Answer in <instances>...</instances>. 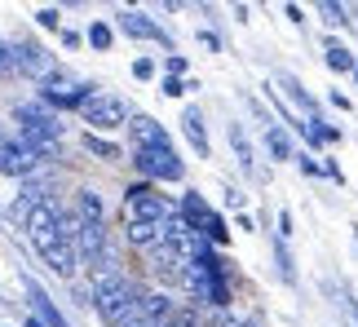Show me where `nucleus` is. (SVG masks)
Wrapping results in <instances>:
<instances>
[{"mask_svg":"<svg viewBox=\"0 0 358 327\" xmlns=\"http://www.w3.org/2000/svg\"><path fill=\"white\" fill-rule=\"evenodd\" d=\"M137 301H142V288H137L133 279H124V283H115V288H106L93 310H98V319L106 327H129L133 314H137Z\"/></svg>","mask_w":358,"mask_h":327,"instance_id":"423d86ee","label":"nucleus"},{"mask_svg":"<svg viewBox=\"0 0 358 327\" xmlns=\"http://www.w3.org/2000/svg\"><path fill=\"white\" fill-rule=\"evenodd\" d=\"M13 119H18L22 146H31L40 159H62L58 155V138H62L58 111H49L45 102H13Z\"/></svg>","mask_w":358,"mask_h":327,"instance_id":"f257e3e1","label":"nucleus"},{"mask_svg":"<svg viewBox=\"0 0 358 327\" xmlns=\"http://www.w3.org/2000/svg\"><path fill=\"white\" fill-rule=\"evenodd\" d=\"M85 151H89V155H98V159H106V164L124 159L120 146H115V142H106V138H98V133H85Z\"/></svg>","mask_w":358,"mask_h":327,"instance_id":"b1692460","label":"nucleus"},{"mask_svg":"<svg viewBox=\"0 0 358 327\" xmlns=\"http://www.w3.org/2000/svg\"><path fill=\"white\" fill-rule=\"evenodd\" d=\"M40 164H45V159H40L31 146H22L18 138H9V133L0 138V173H5V177H18V182H27V177L40 173Z\"/></svg>","mask_w":358,"mask_h":327,"instance_id":"9b49d317","label":"nucleus"},{"mask_svg":"<svg viewBox=\"0 0 358 327\" xmlns=\"http://www.w3.org/2000/svg\"><path fill=\"white\" fill-rule=\"evenodd\" d=\"M0 138H5V133H0Z\"/></svg>","mask_w":358,"mask_h":327,"instance_id":"a18cd8bd","label":"nucleus"},{"mask_svg":"<svg viewBox=\"0 0 358 327\" xmlns=\"http://www.w3.org/2000/svg\"><path fill=\"white\" fill-rule=\"evenodd\" d=\"M129 138H133V151H173L169 129H164L159 119H150V115H133Z\"/></svg>","mask_w":358,"mask_h":327,"instance_id":"4468645a","label":"nucleus"},{"mask_svg":"<svg viewBox=\"0 0 358 327\" xmlns=\"http://www.w3.org/2000/svg\"><path fill=\"white\" fill-rule=\"evenodd\" d=\"M5 327H9V323H5Z\"/></svg>","mask_w":358,"mask_h":327,"instance_id":"49530a36","label":"nucleus"},{"mask_svg":"<svg viewBox=\"0 0 358 327\" xmlns=\"http://www.w3.org/2000/svg\"><path fill=\"white\" fill-rule=\"evenodd\" d=\"M323 177H332L336 186H345V173H341V164H336V159H323Z\"/></svg>","mask_w":358,"mask_h":327,"instance_id":"f704fd0d","label":"nucleus"},{"mask_svg":"<svg viewBox=\"0 0 358 327\" xmlns=\"http://www.w3.org/2000/svg\"><path fill=\"white\" fill-rule=\"evenodd\" d=\"M85 40H89V49H98V53H106L115 45V31H111V22H89V31H85Z\"/></svg>","mask_w":358,"mask_h":327,"instance_id":"393cba45","label":"nucleus"},{"mask_svg":"<svg viewBox=\"0 0 358 327\" xmlns=\"http://www.w3.org/2000/svg\"><path fill=\"white\" fill-rule=\"evenodd\" d=\"M18 288H22V296H27V310H31V314L45 323V327H71V323H66V314L58 310V301H53V296L40 288L31 275H18Z\"/></svg>","mask_w":358,"mask_h":327,"instance_id":"ddd939ff","label":"nucleus"},{"mask_svg":"<svg viewBox=\"0 0 358 327\" xmlns=\"http://www.w3.org/2000/svg\"><path fill=\"white\" fill-rule=\"evenodd\" d=\"M31 248H36V256L45 261V270H53L58 279H66V283H76V275H80V252L66 243L58 230H45V235H31Z\"/></svg>","mask_w":358,"mask_h":327,"instance_id":"20e7f679","label":"nucleus"},{"mask_svg":"<svg viewBox=\"0 0 358 327\" xmlns=\"http://www.w3.org/2000/svg\"><path fill=\"white\" fill-rule=\"evenodd\" d=\"M177 208H182V217L190 226H195V235H203L213 243V248H222V243L230 239V230H226V217L217 212V208H208V199L199 195V190H190V195H182V203H177Z\"/></svg>","mask_w":358,"mask_h":327,"instance_id":"39448f33","label":"nucleus"},{"mask_svg":"<svg viewBox=\"0 0 358 327\" xmlns=\"http://www.w3.org/2000/svg\"><path fill=\"white\" fill-rule=\"evenodd\" d=\"M98 93L102 89L93 85V80H85L80 71H71V66H58L53 75L40 80V102H45L49 111H85Z\"/></svg>","mask_w":358,"mask_h":327,"instance_id":"f03ea898","label":"nucleus"},{"mask_svg":"<svg viewBox=\"0 0 358 327\" xmlns=\"http://www.w3.org/2000/svg\"><path fill=\"white\" fill-rule=\"evenodd\" d=\"M85 124H93V129H120V124H133V106H129V98H120V93H98L85 111Z\"/></svg>","mask_w":358,"mask_h":327,"instance_id":"1a4fd4ad","label":"nucleus"},{"mask_svg":"<svg viewBox=\"0 0 358 327\" xmlns=\"http://www.w3.org/2000/svg\"><path fill=\"white\" fill-rule=\"evenodd\" d=\"M80 230H85V217H80V212H66V208H62V217H58V235H62L66 243H71V248L80 243Z\"/></svg>","mask_w":358,"mask_h":327,"instance_id":"a878e982","label":"nucleus"},{"mask_svg":"<svg viewBox=\"0 0 358 327\" xmlns=\"http://www.w3.org/2000/svg\"><path fill=\"white\" fill-rule=\"evenodd\" d=\"M76 212L85 217V221H106V208H102V195L93 186H80V195H76Z\"/></svg>","mask_w":358,"mask_h":327,"instance_id":"4be33fe9","label":"nucleus"},{"mask_svg":"<svg viewBox=\"0 0 358 327\" xmlns=\"http://www.w3.org/2000/svg\"><path fill=\"white\" fill-rule=\"evenodd\" d=\"M115 27H120L124 36H137V40H150V45H159L164 53H177V49H173L169 27L155 22V18H146L142 9H115Z\"/></svg>","mask_w":358,"mask_h":327,"instance_id":"9d476101","label":"nucleus"},{"mask_svg":"<svg viewBox=\"0 0 358 327\" xmlns=\"http://www.w3.org/2000/svg\"><path fill=\"white\" fill-rule=\"evenodd\" d=\"M155 71H159L155 58H137L133 62V80H155Z\"/></svg>","mask_w":358,"mask_h":327,"instance_id":"c756f323","label":"nucleus"},{"mask_svg":"<svg viewBox=\"0 0 358 327\" xmlns=\"http://www.w3.org/2000/svg\"><path fill=\"white\" fill-rule=\"evenodd\" d=\"M62 45L66 49H80V45H85V36H80V31H62Z\"/></svg>","mask_w":358,"mask_h":327,"instance_id":"58836bf2","label":"nucleus"},{"mask_svg":"<svg viewBox=\"0 0 358 327\" xmlns=\"http://www.w3.org/2000/svg\"><path fill=\"white\" fill-rule=\"evenodd\" d=\"M133 168L155 186H173L186 177V164L177 151H133Z\"/></svg>","mask_w":358,"mask_h":327,"instance_id":"6e6552de","label":"nucleus"},{"mask_svg":"<svg viewBox=\"0 0 358 327\" xmlns=\"http://www.w3.org/2000/svg\"><path fill=\"white\" fill-rule=\"evenodd\" d=\"M327 102H332V106H336V111H345V115L354 111V102L345 98V93H336V89H332V93H327Z\"/></svg>","mask_w":358,"mask_h":327,"instance_id":"c9c22d12","label":"nucleus"},{"mask_svg":"<svg viewBox=\"0 0 358 327\" xmlns=\"http://www.w3.org/2000/svg\"><path fill=\"white\" fill-rule=\"evenodd\" d=\"M124 243L137 252H150L155 243H169V221H124Z\"/></svg>","mask_w":358,"mask_h":327,"instance_id":"2eb2a0df","label":"nucleus"},{"mask_svg":"<svg viewBox=\"0 0 358 327\" xmlns=\"http://www.w3.org/2000/svg\"><path fill=\"white\" fill-rule=\"evenodd\" d=\"M159 89H164V98H186V93H190V80L164 75V80H159Z\"/></svg>","mask_w":358,"mask_h":327,"instance_id":"c85d7f7f","label":"nucleus"},{"mask_svg":"<svg viewBox=\"0 0 358 327\" xmlns=\"http://www.w3.org/2000/svg\"><path fill=\"white\" fill-rule=\"evenodd\" d=\"M182 133H186V142L195 146V155H199V159H208V155H213L208 133H203V115H199V106H186V111H182Z\"/></svg>","mask_w":358,"mask_h":327,"instance_id":"6ab92c4d","label":"nucleus"},{"mask_svg":"<svg viewBox=\"0 0 358 327\" xmlns=\"http://www.w3.org/2000/svg\"><path fill=\"white\" fill-rule=\"evenodd\" d=\"M319 18L327 27H345L350 22V5H336V0H319Z\"/></svg>","mask_w":358,"mask_h":327,"instance_id":"bb28decb","label":"nucleus"},{"mask_svg":"<svg viewBox=\"0 0 358 327\" xmlns=\"http://www.w3.org/2000/svg\"><path fill=\"white\" fill-rule=\"evenodd\" d=\"M296 168H301V173H306V177H323V164H319V159H314L310 151H301V155H296Z\"/></svg>","mask_w":358,"mask_h":327,"instance_id":"7c9ffc66","label":"nucleus"},{"mask_svg":"<svg viewBox=\"0 0 358 327\" xmlns=\"http://www.w3.org/2000/svg\"><path fill=\"white\" fill-rule=\"evenodd\" d=\"M9 49H13V71H18V75H31L36 85H40L45 75L58 71V58H53V53L40 45V40H31V36H13Z\"/></svg>","mask_w":358,"mask_h":327,"instance_id":"0eeeda50","label":"nucleus"},{"mask_svg":"<svg viewBox=\"0 0 358 327\" xmlns=\"http://www.w3.org/2000/svg\"><path fill=\"white\" fill-rule=\"evenodd\" d=\"M177 212L182 208L173 199H164L159 186H150V182H137L124 190V221H169Z\"/></svg>","mask_w":358,"mask_h":327,"instance_id":"7ed1b4c3","label":"nucleus"},{"mask_svg":"<svg viewBox=\"0 0 358 327\" xmlns=\"http://www.w3.org/2000/svg\"><path fill=\"white\" fill-rule=\"evenodd\" d=\"M129 327H169V323H155V319H137V323H129Z\"/></svg>","mask_w":358,"mask_h":327,"instance_id":"79ce46f5","label":"nucleus"},{"mask_svg":"<svg viewBox=\"0 0 358 327\" xmlns=\"http://www.w3.org/2000/svg\"><path fill=\"white\" fill-rule=\"evenodd\" d=\"M341 305H345V319H350V327H358V301H354V296L345 292V296H341Z\"/></svg>","mask_w":358,"mask_h":327,"instance_id":"e433bc0d","label":"nucleus"},{"mask_svg":"<svg viewBox=\"0 0 358 327\" xmlns=\"http://www.w3.org/2000/svg\"><path fill=\"white\" fill-rule=\"evenodd\" d=\"M274 85H279V89L287 93V102H292V106H296V111L306 115V119H323V115H319V102H314V93H310L306 85H301V80H296L292 71H279V75H274Z\"/></svg>","mask_w":358,"mask_h":327,"instance_id":"dca6fc26","label":"nucleus"},{"mask_svg":"<svg viewBox=\"0 0 358 327\" xmlns=\"http://www.w3.org/2000/svg\"><path fill=\"white\" fill-rule=\"evenodd\" d=\"M239 327H266V319H261V314H248V319H243Z\"/></svg>","mask_w":358,"mask_h":327,"instance_id":"a19ab883","label":"nucleus"},{"mask_svg":"<svg viewBox=\"0 0 358 327\" xmlns=\"http://www.w3.org/2000/svg\"><path fill=\"white\" fill-rule=\"evenodd\" d=\"M350 80H354V85H358V66H354V75H350Z\"/></svg>","mask_w":358,"mask_h":327,"instance_id":"c03bdc74","label":"nucleus"},{"mask_svg":"<svg viewBox=\"0 0 358 327\" xmlns=\"http://www.w3.org/2000/svg\"><path fill=\"white\" fill-rule=\"evenodd\" d=\"M323 62H327V71H332V75H354V66H358V53L345 45V40L327 36V40H323Z\"/></svg>","mask_w":358,"mask_h":327,"instance_id":"a211bd4d","label":"nucleus"},{"mask_svg":"<svg viewBox=\"0 0 358 327\" xmlns=\"http://www.w3.org/2000/svg\"><path fill=\"white\" fill-rule=\"evenodd\" d=\"M274 235H279L283 243H287V239H292V212H287V208L279 212V230H274Z\"/></svg>","mask_w":358,"mask_h":327,"instance_id":"72a5a7b5","label":"nucleus"},{"mask_svg":"<svg viewBox=\"0 0 358 327\" xmlns=\"http://www.w3.org/2000/svg\"><path fill=\"white\" fill-rule=\"evenodd\" d=\"M226 203H230V208H235V212H243V190H235V186H226Z\"/></svg>","mask_w":358,"mask_h":327,"instance_id":"4c0bfd02","label":"nucleus"},{"mask_svg":"<svg viewBox=\"0 0 358 327\" xmlns=\"http://www.w3.org/2000/svg\"><path fill=\"white\" fill-rule=\"evenodd\" d=\"M106 243H111V230H106V221H85V230H80V243H76L80 266H93V261L102 256Z\"/></svg>","mask_w":358,"mask_h":327,"instance_id":"f3484780","label":"nucleus"},{"mask_svg":"<svg viewBox=\"0 0 358 327\" xmlns=\"http://www.w3.org/2000/svg\"><path fill=\"white\" fill-rule=\"evenodd\" d=\"M270 252H274V266H279V279L287 283V288H296V261H292V252H287V243L279 235L270 239Z\"/></svg>","mask_w":358,"mask_h":327,"instance_id":"5701e85b","label":"nucleus"},{"mask_svg":"<svg viewBox=\"0 0 358 327\" xmlns=\"http://www.w3.org/2000/svg\"><path fill=\"white\" fill-rule=\"evenodd\" d=\"M36 27H40V31H62V13L53 9V5L36 9Z\"/></svg>","mask_w":358,"mask_h":327,"instance_id":"cd10ccee","label":"nucleus"},{"mask_svg":"<svg viewBox=\"0 0 358 327\" xmlns=\"http://www.w3.org/2000/svg\"><path fill=\"white\" fill-rule=\"evenodd\" d=\"M186 66H190V62L182 58V53H169V58H164V71H169V75H177V80L186 75Z\"/></svg>","mask_w":358,"mask_h":327,"instance_id":"2f4dec72","label":"nucleus"},{"mask_svg":"<svg viewBox=\"0 0 358 327\" xmlns=\"http://www.w3.org/2000/svg\"><path fill=\"white\" fill-rule=\"evenodd\" d=\"M146 256V270L155 279H164V283H186V270H190V256L186 252H177L173 243H155L150 252H142Z\"/></svg>","mask_w":358,"mask_h":327,"instance_id":"f8f14e48","label":"nucleus"},{"mask_svg":"<svg viewBox=\"0 0 358 327\" xmlns=\"http://www.w3.org/2000/svg\"><path fill=\"white\" fill-rule=\"evenodd\" d=\"M266 151L274 155V159H292L296 164V146H292V138H287V124H270L266 129Z\"/></svg>","mask_w":358,"mask_h":327,"instance_id":"412c9836","label":"nucleus"},{"mask_svg":"<svg viewBox=\"0 0 358 327\" xmlns=\"http://www.w3.org/2000/svg\"><path fill=\"white\" fill-rule=\"evenodd\" d=\"M0 75H13V49H9V40H0Z\"/></svg>","mask_w":358,"mask_h":327,"instance_id":"473e14b6","label":"nucleus"},{"mask_svg":"<svg viewBox=\"0 0 358 327\" xmlns=\"http://www.w3.org/2000/svg\"><path fill=\"white\" fill-rule=\"evenodd\" d=\"M226 133H230V146H235V159H239V168H243L248 177H261V173H257V155H252V142H248L243 124H235V119H230V124H226Z\"/></svg>","mask_w":358,"mask_h":327,"instance_id":"aec40b11","label":"nucleus"},{"mask_svg":"<svg viewBox=\"0 0 358 327\" xmlns=\"http://www.w3.org/2000/svg\"><path fill=\"white\" fill-rule=\"evenodd\" d=\"M22 327H45V323H40V319H36V314H31V319H27V323H22Z\"/></svg>","mask_w":358,"mask_h":327,"instance_id":"37998d69","label":"nucleus"},{"mask_svg":"<svg viewBox=\"0 0 358 327\" xmlns=\"http://www.w3.org/2000/svg\"><path fill=\"white\" fill-rule=\"evenodd\" d=\"M283 13H287V22H296V27L306 22V13H301V5H283Z\"/></svg>","mask_w":358,"mask_h":327,"instance_id":"ea45409f","label":"nucleus"}]
</instances>
